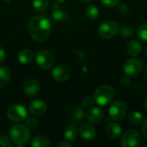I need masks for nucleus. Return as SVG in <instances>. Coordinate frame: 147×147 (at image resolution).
Masks as SVG:
<instances>
[{"instance_id":"nucleus-37","label":"nucleus","mask_w":147,"mask_h":147,"mask_svg":"<svg viewBox=\"0 0 147 147\" xmlns=\"http://www.w3.org/2000/svg\"><path fill=\"white\" fill-rule=\"evenodd\" d=\"M66 0H54V2L55 3H64V2H65Z\"/></svg>"},{"instance_id":"nucleus-6","label":"nucleus","mask_w":147,"mask_h":147,"mask_svg":"<svg viewBox=\"0 0 147 147\" xmlns=\"http://www.w3.org/2000/svg\"><path fill=\"white\" fill-rule=\"evenodd\" d=\"M127 106L126 104L120 100L115 101L109 107V115L111 120L114 121H121L127 115Z\"/></svg>"},{"instance_id":"nucleus-39","label":"nucleus","mask_w":147,"mask_h":147,"mask_svg":"<svg viewBox=\"0 0 147 147\" xmlns=\"http://www.w3.org/2000/svg\"><path fill=\"white\" fill-rule=\"evenodd\" d=\"M3 1H4L5 3H11L12 2V0H3Z\"/></svg>"},{"instance_id":"nucleus-12","label":"nucleus","mask_w":147,"mask_h":147,"mask_svg":"<svg viewBox=\"0 0 147 147\" xmlns=\"http://www.w3.org/2000/svg\"><path fill=\"white\" fill-rule=\"evenodd\" d=\"M79 135L87 141L93 140L96 136V130L94 127L89 124H83L79 128Z\"/></svg>"},{"instance_id":"nucleus-29","label":"nucleus","mask_w":147,"mask_h":147,"mask_svg":"<svg viewBox=\"0 0 147 147\" xmlns=\"http://www.w3.org/2000/svg\"><path fill=\"white\" fill-rule=\"evenodd\" d=\"M101 3L109 8H114L115 6H117L120 3V0H100Z\"/></svg>"},{"instance_id":"nucleus-28","label":"nucleus","mask_w":147,"mask_h":147,"mask_svg":"<svg viewBox=\"0 0 147 147\" xmlns=\"http://www.w3.org/2000/svg\"><path fill=\"white\" fill-rule=\"evenodd\" d=\"M0 146L3 147H11L13 145L11 140L7 135H2L0 137Z\"/></svg>"},{"instance_id":"nucleus-2","label":"nucleus","mask_w":147,"mask_h":147,"mask_svg":"<svg viewBox=\"0 0 147 147\" xmlns=\"http://www.w3.org/2000/svg\"><path fill=\"white\" fill-rule=\"evenodd\" d=\"M9 137L11 141L17 146L27 144L30 139L29 129L23 125H15L9 130Z\"/></svg>"},{"instance_id":"nucleus-1","label":"nucleus","mask_w":147,"mask_h":147,"mask_svg":"<svg viewBox=\"0 0 147 147\" xmlns=\"http://www.w3.org/2000/svg\"><path fill=\"white\" fill-rule=\"evenodd\" d=\"M31 38L36 41H44L50 35L52 22L46 15H39L32 17L28 25Z\"/></svg>"},{"instance_id":"nucleus-41","label":"nucleus","mask_w":147,"mask_h":147,"mask_svg":"<svg viewBox=\"0 0 147 147\" xmlns=\"http://www.w3.org/2000/svg\"><path fill=\"white\" fill-rule=\"evenodd\" d=\"M142 146H147V144H144V145H142Z\"/></svg>"},{"instance_id":"nucleus-40","label":"nucleus","mask_w":147,"mask_h":147,"mask_svg":"<svg viewBox=\"0 0 147 147\" xmlns=\"http://www.w3.org/2000/svg\"><path fill=\"white\" fill-rule=\"evenodd\" d=\"M81 1H83V2H90L92 0H81Z\"/></svg>"},{"instance_id":"nucleus-7","label":"nucleus","mask_w":147,"mask_h":147,"mask_svg":"<svg viewBox=\"0 0 147 147\" xmlns=\"http://www.w3.org/2000/svg\"><path fill=\"white\" fill-rule=\"evenodd\" d=\"M8 118L14 122H20L26 120L28 116L27 109L21 104H14L10 106L7 111Z\"/></svg>"},{"instance_id":"nucleus-21","label":"nucleus","mask_w":147,"mask_h":147,"mask_svg":"<svg viewBox=\"0 0 147 147\" xmlns=\"http://www.w3.org/2000/svg\"><path fill=\"white\" fill-rule=\"evenodd\" d=\"M65 138L67 141H74L78 137V129L74 125L68 126L65 130Z\"/></svg>"},{"instance_id":"nucleus-3","label":"nucleus","mask_w":147,"mask_h":147,"mask_svg":"<svg viewBox=\"0 0 147 147\" xmlns=\"http://www.w3.org/2000/svg\"><path fill=\"white\" fill-rule=\"evenodd\" d=\"M115 96V90L109 84H102L95 90L93 99L100 106H105L112 102Z\"/></svg>"},{"instance_id":"nucleus-8","label":"nucleus","mask_w":147,"mask_h":147,"mask_svg":"<svg viewBox=\"0 0 147 147\" xmlns=\"http://www.w3.org/2000/svg\"><path fill=\"white\" fill-rule=\"evenodd\" d=\"M141 134L136 130L127 131L121 138V144L123 147H136L141 144Z\"/></svg>"},{"instance_id":"nucleus-13","label":"nucleus","mask_w":147,"mask_h":147,"mask_svg":"<svg viewBox=\"0 0 147 147\" xmlns=\"http://www.w3.org/2000/svg\"><path fill=\"white\" fill-rule=\"evenodd\" d=\"M29 111L34 115H43L47 110V104L41 100H34L29 104Z\"/></svg>"},{"instance_id":"nucleus-18","label":"nucleus","mask_w":147,"mask_h":147,"mask_svg":"<svg viewBox=\"0 0 147 147\" xmlns=\"http://www.w3.org/2000/svg\"><path fill=\"white\" fill-rule=\"evenodd\" d=\"M142 50L141 44L136 40H131L127 46V51L131 56H138Z\"/></svg>"},{"instance_id":"nucleus-35","label":"nucleus","mask_w":147,"mask_h":147,"mask_svg":"<svg viewBox=\"0 0 147 147\" xmlns=\"http://www.w3.org/2000/svg\"><path fill=\"white\" fill-rule=\"evenodd\" d=\"M142 131H143V134L145 135V137L147 139V119L145 121V122H144Z\"/></svg>"},{"instance_id":"nucleus-19","label":"nucleus","mask_w":147,"mask_h":147,"mask_svg":"<svg viewBox=\"0 0 147 147\" xmlns=\"http://www.w3.org/2000/svg\"><path fill=\"white\" fill-rule=\"evenodd\" d=\"M10 77V70L6 66H0V88H3L9 84Z\"/></svg>"},{"instance_id":"nucleus-4","label":"nucleus","mask_w":147,"mask_h":147,"mask_svg":"<svg viewBox=\"0 0 147 147\" xmlns=\"http://www.w3.org/2000/svg\"><path fill=\"white\" fill-rule=\"evenodd\" d=\"M98 34L104 39H109L119 32V25L112 20L104 21L98 27Z\"/></svg>"},{"instance_id":"nucleus-17","label":"nucleus","mask_w":147,"mask_h":147,"mask_svg":"<svg viewBox=\"0 0 147 147\" xmlns=\"http://www.w3.org/2000/svg\"><path fill=\"white\" fill-rule=\"evenodd\" d=\"M52 16L53 17V19L59 22H64L66 18V12L61 9L59 6V3H53V12H52Z\"/></svg>"},{"instance_id":"nucleus-23","label":"nucleus","mask_w":147,"mask_h":147,"mask_svg":"<svg viewBox=\"0 0 147 147\" xmlns=\"http://www.w3.org/2000/svg\"><path fill=\"white\" fill-rule=\"evenodd\" d=\"M84 112L82 109H80L78 107L75 108L71 114V121L74 123L81 122V121L84 119Z\"/></svg>"},{"instance_id":"nucleus-32","label":"nucleus","mask_w":147,"mask_h":147,"mask_svg":"<svg viewBox=\"0 0 147 147\" xmlns=\"http://www.w3.org/2000/svg\"><path fill=\"white\" fill-rule=\"evenodd\" d=\"M121 84L123 85V86H128L129 84H130V79H129V77L128 76H126V77H123L121 79Z\"/></svg>"},{"instance_id":"nucleus-42","label":"nucleus","mask_w":147,"mask_h":147,"mask_svg":"<svg viewBox=\"0 0 147 147\" xmlns=\"http://www.w3.org/2000/svg\"><path fill=\"white\" fill-rule=\"evenodd\" d=\"M146 55H147V50H146Z\"/></svg>"},{"instance_id":"nucleus-9","label":"nucleus","mask_w":147,"mask_h":147,"mask_svg":"<svg viewBox=\"0 0 147 147\" xmlns=\"http://www.w3.org/2000/svg\"><path fill=\"white\" fill-rule=\"evenodd\" d=\"M35 61L37 65L42 70L50 69L54 64V58L53 55L47 51V50H40L37 52L35 55Z\"/></svg>"},{"instance_id":"nucleus-11","label":"nucleus","mask_w":147,"mask_h":147,"mask_svg":"<svg viewBox=\"0 0 147 147\" xmlns=\"http://www.w3.org/2000/svg\"><path fill=\"white\" fill-rule=\"evenodd\" d=\"M40 90V83L34 78L28 79L23 84V91L28 96L33 97V96H37Z\"/></svg>"},{"instance_id":"nucleus-14","label":"nucleus","mask_w":147,"mask_h":147,"mask_svg":"<svg viewBox=\"0 0 147 147\" xmlns=\"http://www.w3.org/2000/svg\"><path fill=\"white\" fill-rule=\"evenodd\" d=\"M103 117V113L99 108H92L86 115L87 121L91 124L99 123Z\"/></svg>"},{"instance_id":"nucleus-22","label":"nucleus","mask_w":147,"mask_h":147,"mask_svg":"<svg viewBox=\"0 0 147 147\" xmlns=\"http://www.w3.org/2000/svg\"><path fill=\"white\" fill-rule=\"evenodd\" d=\"M85 15H86V16H87L89 19H90V20H95V19H96V18L98 17V16H99L98 8H97L96 5L92 4V3L89 4V5L86 7Z\"/></svg>"},{"instance_id":"nucleus-24","label":"nucleus","mask_w":147,"mask_h":147,"mask_svg":"<svg viewBox=\"0 0 147 147\" xmlns=\"http://www.w3.org/2000/svg\"><path fill=\"white\" fill-rule=\"evenodd\" d=\"M49 146H50L49 140L41 135L35 137L32 141V146L33 147H47Z\"/></svg>"},{"instance_id":"nucleus-10","label":"nucleus","mask_w":147,"mask_h":147,"mask_svg":"<svg viewBox=\"0 0 147 147\" xmlns=\"http://www.w3.org/2000/svg\"><path fill=\"white\" fill-rule=\"evenodd\" d=\"M70 74H71V72H70L69 68L63 65L56 66L53 70V72H52L53 79L56 80L57 82H60V83L67 81L70 78Z\"/></svg>"},{"instance_id":"nucleus-30","label":"nucleus","mask_w":147,"mask_h":147,"mask_svg":"<svg viewBox=\"0 0 147 147\" xmlns=\"http://www.w3.org/2000/svg\"><path fill=\"white\" fill-rule=\"evenodd\" d=\"M26 124L30 128H35L38 125V121L34 117H28L26 118Z\"/></svg>"},{"instance_id":"nucleus-33","label":"nucleus","mask_w":147,"mask_h":147,"mask_svg":"<svg viewBox=\"0 0 147 147\" xmlns=\"http://www.w3.org/2000/svg\"><path fill=\"white\" fill-rule=\"evenodd\" d=\"M5 56H6V53H5V51L3 50V48L2 47H0V64L3 63L5 59Z\"/></svg>"},{"instance_id":"nucleus-20","label":"nucleus","mask_w":147,"mask_h":147,"mask_svg":"<svg viewBox=\"0 0 147 147\" xmlns=\"http://www.w3.org/2000/svg\"><path fill=\"white\" fill-rule=\"evenodd\" d=\"M127 119L130 123L134 125H140L144 121L143 115L139 111H132L128 114Z\"/></svg>"},{"instance_id":"nucleus-26","label":"nucleus","mask_w":147,"mask_h":147,"mask_svg":"<svg viewBox=\"0 0 147 147\" xmlns=\"http://www.w3.org/2000/svg\"><path fill=\"white\" fill-rule=\"evenodd\" d=\"M137 36L140 40L143 41H147V22L142 23L136 31Z\"/></svg>"},{"instance_id":"nucleus-25","label":"nucleus","mask_w":147,"mask_h":147,"mask_svg":"<svg viewBox=\"0 0 147 147\" xmlns=\"http://www.w3.org/2000/svg\"><path fill=\"white\" fill-rule=\"evenodd\" d=\"M48 0H33V6L38 12H43L48 8Z\"/></svg>"},{"instance_id":"nucleus-15","label":"nucleus","mask_w":147,"mask_h":147,"mask_svg":"<svg viewBox=\"0 0 147 147\" xmlns=\"http://www.w3.org/2000/svg\"><path fill=\"white\" fill-rule=\"evenodd\" d=\"M121 127L115 122H110L106 127V134L110 139H118L121 136Z\"/></svg>"},{"instance_id":"nucleus-31","label":"nucleus","mask_w":147,"mask_h":147,"mask_svg":"<svg viewBox=\"0 0 147 147\" xmlns=\"http://www.w3.org/2000/svg\"><path fill=\"white\" fill-rule=\"evenodd\" d=\"M82 106L84 108H91L93 106V99L90 96H86L82 100Z\"/></svg>"},{"instance_id":"nucleus-38","label":"nucleus","mask_w":147,"mask_h":147,"mask_svg":"<svg viewBox=\"0 0 147 147\" xmlns=\"http://www.w3.org/2000/svg\"><path fill=\"white\" fill-rule=\"evenodd\" d=\"M144 106H145V109H146V111L147 112V97H146V101H145Z\"/></svg>"},{"instance_id":"nucleus-27","label":"nucleus","mask_w":147,"mask_h":147,"mask_svg":"<svg viewBox=\"0 0 147 147\" xmlns=\"http://www.w3.org/2000/svg\"><path fill=\"white\" fill-rule=\"evenodd\" d=\"M121 34L124 37H131L134 34V29L130 25H125L121 28Z\"/></svg>"},{"instance_id":"nucleus-16","label":"nucleus","mask_w":147,"mask_h":147,"mask_svg":"<svg viewBox=\"0 0 147 147\" xmlns=\"http://www.w3.org/2000/svg\"><path fill=\"white\" fill-rule=\"evenodd\" d=\"M34 52L31 50V49H22L21 50L19 53H18V60L20 63L23 64V65H26V64H29L33 59H34Z\"/></svg>"},{"instance_id":"nucleus-36","label":"nucleus","mask_w":147,"mask_h":147,"mask_svg":"<svg viewBox=\"0 0 147 147\" xmlns=\"http://www.w3.org/2000/svg\"><path fill=\"white\" fill-rule=\"evenodd\" d=\"M143 74H144V77H145V78L147 79V65L145 67V69H144V71H143Z\"/></svg>"},{"instance_id":"nucleus-5","label":"nucleus","mask_w":147,"mask_h":147,"mask_svg":"<svg viewBox=\"0 0 147 147\" xmlns=\"http://www.w3.org/2000/svg\"><path fill=\"white\" fill-rule=\"evenodd\" d=\"M123 71L128 77L138 76L143 71V62L136 58L128 59L123 65Z\"/></svg>"},{"instance_id":"nucleus-34","label":"nucleus","mask_w":147,"mask_h":147,"mask_svg":"<svg viewBox=\"0 0 147 147\" xmlns=\"http://www.w3.org/2000/svg\"><path fill=\"white\" fill-rule=\"evenodd\" d=\"M72 145L69 142H60L57 145V147H71Z\"/></svg>"}]
</instances>
